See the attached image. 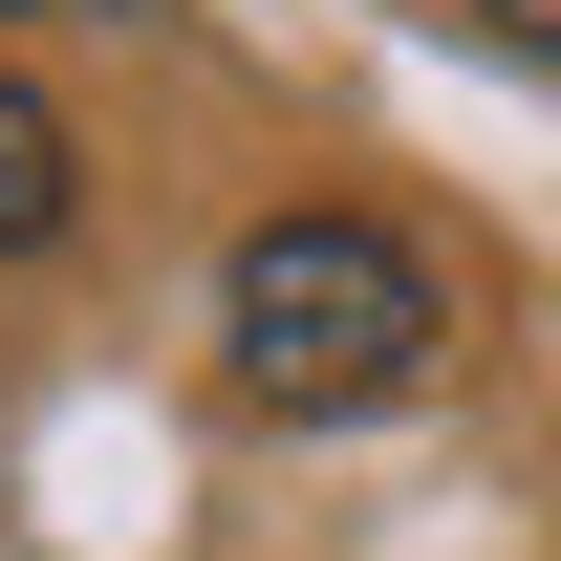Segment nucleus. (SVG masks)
I'll return each instance as SVG.
<instances>
[{"instance_id":"nucleus-1","label":"nucleus","mask_w":561,"mask_h":561,"mask_svg":"<svg viewBox=\"0 0 561 561\" xmlns=\"http://www.w3.org/2000/svg\"><path fill=\"white\" fill-rule=\"evenodd\" d=\"M432 346H454V280L389 238V216H260L216 260V367L260 411H411Z\"/></svg>"},{"instance_id":"nucleus-2","label":"nucleus","mask_w":561,"mask_h":561,"mask_svg":"<svg viewBox=\"0 0 561 561\" xmlns=\"http://www.w3.org/2000/svg\"><path fill=\"white\" fill-rule=\"evenodd\" d=\"M66 216H87V151H66V108H44V87L0 66V260H44Z\"/></svg>"},{"instance_id":"nucleus-3","label":"nucleus","mask_w":561,"mask_h":561,"mask_svg":"<svg viewBox=\"0 0 561 561\" xmlns=\"http://www.w3.org/2000/svg\"><path fill=\"white\" fill-rule=\"evenodd\" d=\"M476 44H518V66H561V0H476Z\"/></svg>"}]
</instances>
